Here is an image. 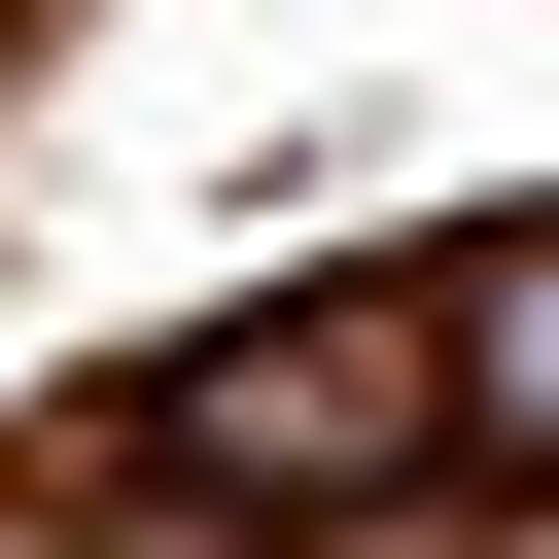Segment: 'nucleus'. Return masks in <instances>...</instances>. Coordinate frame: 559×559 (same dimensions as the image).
Returning <instances> with one entry per match:
<instances>
[{
  "mask_svg": "<svg viewBox=\"0 0 559 559\" xmlns=\"http://www.w3.org/2000/svg\"><path fill=\"white\" fill-rule=\"evenodd\" d=\"M419 419H454V489H559V210L419 245Z\"/></svg>",
  "mask_w": 559,
  "mask_h": 559,
  "instance_id": "f03ea898",
  "label": "nucleus"
},
{
  "mask_svg": "<svg viewBox=\"0 0 559 559\" xmlns=\"http://www.w3.org/2000/svg\"><path fill=\"white\" fill-rule=\"evenodd\" d=\"M70 489H175V524H245V559H419V524H454L419 280H245V314H175Z\"/></svg>",
  "mask_w": 559,
  "mask_h": 559,
  "instance_id": "f257e3e1",
  "label": "nucleus"
}]
</instances>
